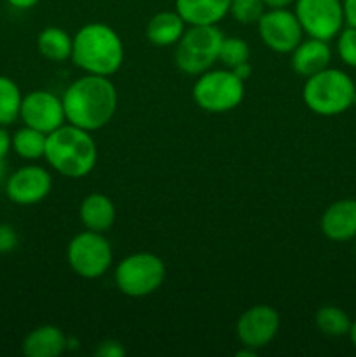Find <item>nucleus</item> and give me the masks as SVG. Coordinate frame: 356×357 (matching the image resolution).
Instances as JSON below:
<instances>
[{"label": "nucleus", "mask_w": 356, "mask_h": 357, "mask_svg": "<svg viewBox=\"0 0 356 357\" xmlns=\"http://www.w3.org/2000/svg\"><path fill=\"white\" fill-rule=\"evenodd\" d=\"M61 101L68 124L96 131L114 117L117 91L108 77L87 73L66 87Z\"/></svg>", "instance_id": "nucleus-1"}, {"label": "nucleus", "mask_w": 356, "mask_h": 357, "mask_svg": "<svg viewBox=\"0 0 356 357\" xmlns=\"http://www.w3.org/2000/svg\"><path fill=\"white\" fill-rule=\"evenodd\" d=\"M79 68L93 75L110 77L124 59L121 37L105 23H87L73 37L72 56Z\"/></svg>", "instance_id": "nucleus-2"}, {"label": "nucleus", "mask_w": 356, "mask_h": 357, "mask_svg": "<svg viewBox=\"0 0 356 357\" xmlns=\"http://www.w3.org/2000/svg\"><path fill=\"white\" fill-rule=\"evenodd\" d=\"M44 157L63 176L82 178L96 166L98 150L89 131L63 124L47 135Z\"/></svg>", "instance_id": "nucleus-3"}, {"label": "nucleus", "mask_w": 356, "mask_h": 357, "mask_svg": "<svg viewBox=\"0 0 356 357\" xmlns=\"http://www.w3.org/2000/svg\"><path fill=\"white\" fill-rule=\"evenodd\" d=\"M356 86L351 77L337 68H325L307 77L302 98L311 112L318 115H339L355 107Z\"/></svg>", "instance_id": "nucleus-4"}, {"label": "nucleus", "mask_w": 356, "mask_h": 357, "mask_svg": "<svg viewBox=\"0 0 356 357\" xmlns=\"http://www.w3.org/2000/svg\"><path fill=\"white\" fill-rule=\"evenodd\" d=\"M222 40L223 33L216 24H191L177 42L175 59L178 68L188 75L208 72L218 59Z\"/></svg>", "instance_id": "nucleus-5"}, {"label": "nucleus", "mask_w": 356, "mask_h": 357, "mask_svg": "<svg viewBox=\"0 0 356 357\" xmlns=\"http://www.w3.org/2000/svg\"><path fill=\"white\" fill-rule=\"evenodd\" d=\"M192 96L199 108L212 114H223L243 101L244 80H241L230 68L212 70L199 75Z\"/></svg>", "instance_id": "nucleus-6"}, {"label": "nucleus", "mask_w": 356, "mask_h": 357, "mask_svg": "<svg viewBox=\"0 0 356 357\" xmlns=\"http://www.w3.org/2000/svg\"><path fill=\"white\" fill-rule=\"evenodd\" d=\"M166 278V267L152 253H135L126 257L115 268V284L126 296L140 298L157 291Z\"/></svg>", "instance_id": "nucleus-7"}, {"label": "nucleus", "mask_w": 356, "mask_h": 357, "mask_svg": "<svg viewBox=\"0 0 356 357\" xmlns=\"http://www.w3.org/2000/svg\"><path fill=\"white\" fill-rule=\"evenodd\" d=\"M66 258L77 275L84 279H98L112 265L110 243L101 232L86 230L70 241Z\"/></svg>", "instance_id": "nucleus-8"}, {"label": "nucleus", "mask_w": 356, "mask_h": 357, "mask_svg": "<svg viewBox=\"0 0 356 357\" xmlns=\"http://www.w3.org/2000/svg\"><path fill=\"white\" fill-rule=\"evenodd\" d=\"M295 16L309 37L332 40L344 26L342 0H295Z\"/></svg>", "instance_id": "nucleus-9"}, {"label": "nucleus", "mask_w": 356, "mask_h": 357, "mask_svg": "<svg viewBox=\"0 0 356 357\" xmlns=\"http://www.w3.org/2000/svg\"><path fill=\"white\" fill-rule=\"evenodd\" d=\"M257 24L264 44L279 54H288L302 42V26L295 13H290L286 7L265 10Z\"/></svg>", "instance_id": "nucleus-10"}, {"label": "nucleus", "mask_w": 356, "mask_h": 357, "mask_svg": "<svg viewBox=\"0 0 356 357\" xmlns=\"http://www.w3.org/2000/svg\"><path fill=\"white\" fill-rule=\"evenodd\" d=\"M20 117L23 119L24 126L45 132V135L58 129L66 121L61 98L49 91L28 93L21 101Z\"/></svg>", "instance_id": "nucleus-11"}, {"label": "nucleus", "mask_w": 356, "mask_h": 357, "mask_svg": "<svg viewBox=\"0 0 356 357\" xmlns=\"http://www.w3.org/2000/svg\"><path fill=\"white\" fill-rule=\"evenodd\" d=\"M52 188V178L44 167L23 166L14 171L6 181V194L14 204L31 206L44 201Z\"/></svg>", "instance_id": "nucleus-12"}, {"label": "nucleus", "mask_w": 356, "mask_h": 357, "mask_svg": "<svg viewBox=\"0 0 356 357\" xmlns=\"http://www.w3.org/2000/svg\"><path fill=\"white\" fill-rule=\"evenodd\" d=\"M279 330V314L269 305H255L241 314L237 337L244 347L258 351L272 342Z\"/></svg>", "instance_id": "nucleus-13"}, {"label": "nucleus", "mask_w": 356, "mask_h": 357, "mask_svg": "<svg viewBox=\"0 0 356 357\" xmlns=\"http://www.w3.org/2000/svg\"><path fill=\"white\" fill-rule=\"evenodd\" d=\"M321 232L335 243L356 237V199H341L327 208L321 216Z\"/></svg>", "instance_id": "nucleus-14"}, {"label": "nucleus", "mask_w": 356, "mask_h": 357, "mask_svg": "<svg viewBox=\"0 0 356 357\" xmlns=\"http://www.w3.org/2000/svg\"><path fill=\"white\" fill-rule=\"evenodd\" d=\"M332 61V51L327 40L307 38L292 51V66L299 75L311 77L328 68Z\"/></svg>", "instance_id": "nucleus-15"}, {"label": "nucleus", "mask_w": 356, "mask_h": 357, "mask_svg": "<svg viewBox=\"0 0 356 357\" xmlns=\"http://www.w3.org/2000/svg\"><path fill=\"white\" fill-rule=\"evenodd\" d=\"M68 338L58 326L35 328L23 340V354L28 357H58L66 351Z\"/></svg>", "instance_id": "nucleus-16"}, {"label": "nucleus", "mask_w": 356, "mask_h": 357, "mask_svg": "<svg viewBox=\"0 0 356 357\" xmlns=\"http://www.w3.org/2000/svg\"><path fill=\"white\" fill-rule=\"evenodd\" d=\"M232 0H175L177 13L188 24H216L225 17Z\"/></svg>", "instance_id": "nucleus-17"}, {"label": "nucleus", "mask_w": 356, "mask_h": 357, "mask_svg": "<svg viewBox=\"0 0 356 357\" xmlns=\"http://www.w3.org/2000/svg\"><path fill=\"white\" fill-rule=\"evenodd\" d=\"M80 222L87 230L105 232L115 222V208L110 197L105 194H89L80 204Z\"/></svg>", "instance_id": "nucleus-18"}, {"label": "nucleus", "mask_w": 356, "mask_h": 357, "mask_svg": "<svg viewBox=\"0 0 356 357\" xmlns=\"http://www.w3.org/2000/svg\"><path fill=\"white\" fill-rule=\"evenodd\" d=\"M185 31V21L177 10H164L157 13L147 24V38L154 45H171L177 44Z\"/></svg>", "instance_id": "nucleus-19"}, {"label": "nucleus", "mask_w": 356, "mask_h": 357, "mask_svg": "<svg viewBox=\"0 0 356 357\" xmlns=\"http://www.w3.org/2000/svg\"><path fill=\"white\" fill-rule=\"evenodd\" d=\"M38 51L51 61H65L72 56L73 38L58 26H47L37 38Z\"/></svg>", "instance_id": "nucleus-20"}, {"label": "nucleus", "mask_w": 356, "mask_h": 357, "mask_svg": "<svg viewBox=\"0 0 356 357\" xmlns=\"http://www.w3.org/2000/svg\"><path fill=\"white\" fill-rule=\"evenodd\" d=\"M45 142H47V135L45 132H40L37 129L24 126L23 129L14 132L13 150L21 159L37 160L40 157H44Z\"/></svg>", "instance_id": "nucleus-21"}, {"label": "nucleus", "mask_w": 356, "mask_h": 357, "mask_svg": "<svg viewBox=\"0 0 356 357\" xmlns=\"http://www.w3.org/2000/svg\"><path fill=\"white\" fill-rule=\"evenodd\" d=\"M21 91L17 84L9 77L0 75V126H9L20 117L21 112Z\"/></svg>", "instance_id": "nucleus-22"}, {"label": "nucleus", "mask_w": 356, "mask_h": 357, "mask_svg": "<svg viewBox=\"0 0 356 357\" xmlns=\"http://www.w3.org/2000/svg\"><path fill=\"white\" fill-rule=\"evenodd\" d=\"M353 321L342 309L334 305L321 307L316 312V326L327 337H344L349 333Z\"/></svg>", "instance_id": "nucleus-23"}, {"label": "nucleus", "mask_w": 356, "mask_h": 357, "mask_svg": "<svg viewBox=\"0 0 356 357\" xmlns=\"http://www.w3.org/2000/svg\"><path fill=\"white\" fill-rule=\"evenodd\" d=\"M250 58V45L237 37H223L222 45H220L218 59L227 66V68H236L241 63H246Z\"/></svg>", "instance_id": "nucleus-24"}, {"label": "nucleus", "mask_w": 356, "mask_h": 357, "mask_svg": "<svg viewBox=\"0 0 356 357\" xmlns=\"http://www.w3.org/2000/svg\"><path fill=\"white\" fill-rule=\"evenodd\" d=\"M264 0H232L229 7V13L234 20L241 24L257 23L265 13Z\"/></svg>", "instance_id": "nucleus-25"}, {"label": "nucleus", "mask_w": 356, "mask_h": 357, "mask_svg": "<svg viewBox=\"0 0 356 357\" xmlns=\"http://www.w3.org/2000/svg\"><path fill=\"white\" fill-rule=\"evenodd\" d=\"M337 51L346 65L356 68V28H342L341 33H339Z\"/></svg>", "instance_id": "nucleus-26"}, {"label": "nucleus", "mask_w": 356, "mask_h": 357, "mask_svg": "<svg viewBox=\"0 0 356 357\" xmlns=\"http://www.w3.org/2000/svg\"><path fill=\"white\" fill-rule=\"evenodd\" d=\"M17 246V234L10 225H0V253H10Z\"/></svg>", "instance_id": "nucleus-27"}, {"label": "nucleus", "mask_w": 356, "mask_h": 357, "mask_svg": "<svg viewBox=\"0 0 356 357\" xmlns=\"http://www.w3.org/2000/svg\"><path fill=\"white\" fill-rule=\"evenodd\" d=\"M94 354L100 356V357H122L126 354V349L122 347L121 342L105 340V342H101L100 347L96 349V352H94Z\"/></svg>", "instance_id": "nucleus-28"}, {"label": "nucleus", "mask_w": 356, "mask_h": 357, "mask_svg": "<svg viewBox=\"0 0 356 357\" xmlns=\"http://www.w3.org/2000/svg\"><path fill=\"white\" fill-rule=\"evenodd\" d=\"M344 7V20L348 26L356 28V0H342Z\"/></svg>", "instance_id": "nucleus-29"}, {"label": "nucleus", "mask_w": 356, "mask_h": 357, "mask_svg": "<svg viewBox=\"0 0 356 357\" xmlns=\"http://www.w3.org/2000/svg\"><path fill=\"white\" fill-rule=\"evenodd\" d=\"M10 149H13V138H10L9 132L3 129V126H0V160H6Z\"/></svg>", "instance_id": "nucleus-30"}, {"label": "nucleus", "mask_w": 356, "mask_h": 357, "mask_svg": "<svg viewBox=\"0 0 356 357\" xmlns=\"http://www.w3.org/2000/svg\"><path fill=\"white\" fill-rule=\"evenodd\" d=\"M38 2H40V0H7V3L13 6L14 9H31V7L37 6Z\"/></svg>", "instance_id": "nucleus-31"}, {"label": "nucleus", "mask_w": 356, "mask_h": 357, "mask_svg": "<svg viewBox=\"0 0 356 357\" xmlns=\"http://www.w3.org/2000/svg\"><path fill=\"white\" fill-rule=\"evenodd\" d=\"M232 72L236 73V75L239 77L241 80H246L248 77H250V73H251V66L248 65V61L246 63H241V65H237L236 68H232Z\"/></svg>", "instance_id": "nucleus-32"}, {"label": "nucleus", "mask_w": 356, "mask_h": 357, "mask_svg": "<svg viewBox=\"0 0 356 357\" xmlns=\"http://www.w3.org/2000/svg\"><path fill=\"white\" fill-rule=\"evenodd\" d=\"M264 3L271 9H283V7H288L290 3H295V0H264Z\"/></svg>", "instance_id": "nucleus-33"}, {"label": "nucleus", "mask_w": 356, "mask_h": 357, "mask_svg": "<svg viewBox=\"0 0 356 357\" xmlns=\"http://www.w3.org/2000/svg\"><path fill=\"white\" fill-rule=\"evenodd\" d=\"M349 340H351L353 347L356 349V321H353L351 323V328H349Z\"/></svg>", "instance_id": "nucleus-34"}, {"label": "nucleus", "mask_w": 356, "mask_h": 357, "mask_svg": "<svg viewBox=\"0 0 356 357\" xmlns=\"http://www.w3.org/2000/svg\"><path fill=\"white\" fill-rule=\"evenodd\" d=\"M7 181V164L6 160H0V185Z\"/></svg>", "instance_id": "nucleus-35"}, {"label": "nucleus", "mask_w": 356, "mask_h": 357, "mask_svg": "<svg viewBox=\"0 0 356 357\" xmlns=\"http://www.w3.org/2000/svg\"><path fill=\"white\" fill-rule=\"evenodd\" d=\"M255 354H257V351H255V349L244 347V351H239L236 356L237 357H255Z\"/></svg>", "instance_id": "nucleus-36"}, {"label": "nucleus", "mask_w": 356, "mask_h": 357, "mask_svg": "<svg viewBox=\"0 0 356 357\" xmlns=\"http://www.w3.org/2000/svg\"><path fill=\"white\" fill-rule=\"evenodd\" d=\"M355 251H356V237H355Z\"/></svg>", "instance_id": "nucleus-37"}]
</instances>
